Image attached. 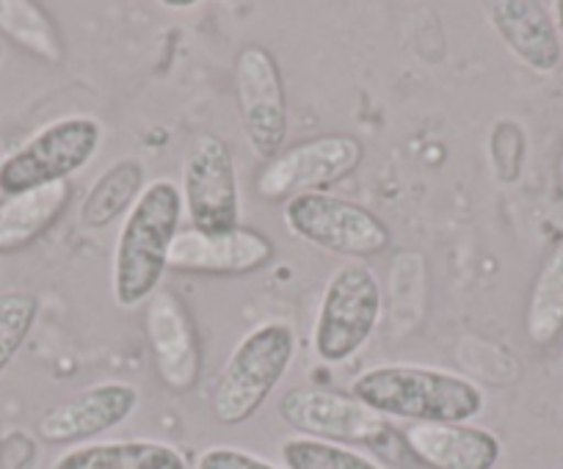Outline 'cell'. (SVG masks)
I'll return each mask as SVG.
<instances>
[{"mask_svg": "<svg viewBox=\"0 0 563 469\" xmlns=\"http://www.w3.org/2000/svg\"><path fill=\"white\" fill-rule=\"evenodd\" d=\"M296 357V334L288 323H260L232 348L216 384L213 417L221 425H241L263 409Z\"/></svg>", "mask_w": 563, "mask_h": 469, "instance_id": "cell-3", "label": "cell"}, {"mask_svg": "<svg viewBox=\"0 0 563 469\" xmlns=\"http://www.w3.org/2000/svg\"><path fill=\"white\" fill-rule=\"evenodd\" d=\"M183 193L166 177L144 186L124 215L113 246V301L122 310L147 304L169 271V252L180 232Z\"/></svg>", "mask_w": 563, "mask_h": 469, "instance_id": "cell-1", "label": "cell"}, {"mask_svg": "<svg viewBox=\"0 0 563 469\" xmlns=\"http://www.w3.org/2000/svg\"><path fill=\"white\" fill-rule=\"evenodd\" d=\"M139 406V390L124 381L91 384L80 395L51 406L36 423V434L47 445H86L95 436L113 431L133 417Z\"/></svg>", "mask_w": 563, "mask_h": 469, "instance_id": "cell-13", "label": "cell"}, {"mask_svg": "<svg viewBox=\"0 0 563 469\" xmlns=\"http://www.w3.org/2000/svg\"><path fill=\"white\" fill-rule=\"evenodd\" d=\"M406 453L426 469H495L503 442L470 423H411L400 431Z\"/></svg>", "mask_w": 563, "mask_h": 469, "instance_id": "cell-14", "label": "cell"}, {"mask_svg": "<svg viewBox=\"0 0 563 469\" xmlns=\"http://www.w3.org/2000/svg\"><path fill=\"white\" fill-rule=\"evenodd\" d=\"M274 260V244L252 226L230 232H177L169 268L199 277H249Z\"/></svg>", "mask_w": 563, "mask_h": 469, "instance_id": "cell-12", "label": "cell"}, {"mask_svg": "<svg viewBox=\"0 0 563 469\" xmlns=\"http://www.w3.org/2000/svg\"><path fill=\"white\" fill-rule=\"evenodd\" d=\"M102 125L91 116H64L0 158V197L69 182L97 155Z\"/></svg>", "mask_w": 563, "mask_h": 469, "instance_id": "cell-6", "label": "cell"}, {"mask_svg": "<svg viewBox=\"0 0 563 469\" xmlns=\"http://www.w3.org/2000/svg\"><path fill=\"white\" fill-rule=\"evenodd\" d=\"M362 158H365L362 142L345 133L307 138L265 160L254 177V188L271 202L294 199L301 193H327V188L354 175Z\"/></svg>", "mask_w": 563, "mask_h": 469, "instance_id": "cell-8", "label": "cell"}, {"mask_svg": "<svg viewBox=\"0 0 563 469\" xmlns=\"http://www.w3.org/2000/svg\"><path fill=\"white\" fill-rule=\"evenodd\" d=\"M144 334L166 390L191 392L202 376V345L186 304L172 290H158L144 304Z\"/></svg>", "mask_w": 563, "mask_h": 469, "instance_id": "cell-11", "label": "cell"}, {"mask_svg": "<svg viewBox=\"0 0 563 469\" xmlns=\"http://www.w3.org/2000/svg\"><path fill=\"white\" fill-rule=\"evenodd\" d=\"M69 202H73L69 182L0 199V255H12L40 241L62 219Z\"/></svg>", "mask_w": 563, "mask_h": 469, "instance_id": "cell-16", "label": "cell"}, {"mask_svg": "<svg viewBox=\"0 0 563 469\" xmlns=\"http://www.w3.org/2000/svg\"><path fill=\"white\" fill-rule=\"evenodd\" d=\"M489 23L503 45L528 69L550 75L561 64V40L552 14L536 0H497L486 7Z\"/></svg>", "mask_w": 563, "mask_h": 469, "instance_id": "cell-15", "label": "cell"}, {"mask_svg": "<svg viewBox=\"0 0 563 469\" xmlns=\"http://www.w3.org/2000/svg\"><path fill=\"white\" fill-rule=\"evenodd\" d=\"M382 321V288L365 263H345L329 277L312 326V350L327 365L354 359Z\"/></svg>", "mask_w": 563, "mask_h": 469, "instance_id": "cell-5", "label": "cell"}, {"mask_svg": "<svg viewBox=\"0 0 563 469\" xmlns=\"http://www.w3.org/2000/svg\"><path fill=\"white\" fill-rule=\"evenodd\" d=\"M40 315V299L25 290L0 295V373L12 365Z\"/></svg>", "mask_w": 563, "mask_h": 469, "instance_id": "cell-22", "label": "cell"}, {"mask_svg": "<svg viewBox=\"0 0 563 469\" xmlns=\"http://www.w3.org/2000/svg\"><path fill=\"white\" fill-rule=\"evenodd\" d=\"M0 34L45 64H62L67 56L62 29L36 0H0Z\"/></svg>", "mask_w": 563, "mask_h": 469, "instance_id": "cell-19", "label": "cell"}, {"mask_svg": "<svg viewBox=\"0 0 563 469\" xmlns=\"http://www.w3.org/2000/svg\"><path fill=\"white\" fill-rule=\"evenodd\" d=\"M141 191H144V166L133 158L117 160L91 182L89 193L80 204V226L102 230V226L113 224L130 213Z\"/></svg>", "mask_w": 563, "mask_h": 469, "instance_id": "cell-18", "label": "cell"}, {"mask_svg": "<svg viewBox=\"0 0 563 469\" xmlns=\"http://www.w3.org/2000/svg\"><path fill=\"white\" fill-rule=\"evenodd\" d=\"M161 7L172 9V12H186V9H188V12H191V9H197L199 3H161Z\"/></svg>", "mask_w": 563, "mask_h": 469, "instance_id": "cell-26", "label": "cell"}, {"mask_svg": "<svg viewBox=\"0 0 563 469\" xmlns=\"http://www.w3.org/2000/svg\"><path fill=\"white\" fill-rule=\"evenodd\" d=\"M561 469H563V467H561Z\"/></svg>", "mask_w": 563, "mask_h": 469, "instance_id": "cell-29", "label": "cell"}, {"mask_svg": "<svg viewBox=\"0 0 563 469\" xmlns=\"http://www.w3.org/2000/svg\"><path fill=\"white\" fill-rule=\"evenodd\" d=\"M183 210L191 230L230 232L241 226V191L232 147L216 133H199L183 160Z\"/></svg>", "mask_w": 563, "mask_h": 469, "instance_id": "cell-9", "label": "cell"}, {"mask_svg": "<svg viewBox=\"0 0 563 469\" xmlns=\"http://www.w3.org/2000/svg\"><path fill=\"white\" fill-rule=\"evenodd\" d=\"M525 153H528V138H525V131L519 127V122H495L489 136V158L497 180L517 182L519 175H522Z\"/></svg>", "mask_w": 563, "mask_h": 469, "instance_id": "cell-23", "label": "cell"}, {"mask_svg": "<svg viewBox=\"0 0 563 469\" xmlns=\"http://www.w3.org/2000/svg\"><path fill=\"white\" fill-rule=\"evenodd\" d=\"M279 417L299 436L332 442V445H362L389 461L404 464L409 456L387 417L367 409L351 392L323 390V387H294L279 398Z\"/></svg>", "mask_w": 563, "mask_h": 469, "instance_id": "cell-4", "label": "cell"}, {"mask_svg": "<svg viewBox=\"0 0 563 469\" xmlns=\"http://www.w3.org/2000/svg\"><path fill=\"white\" fill-rule=\"evenodd\" d=\"M351 395L387 420L470 423L486 406L473 379L429 365H376L351 381Z\"/></svg>", "mask_w": 563, "mask_h": 469, "instance_id": "cell-2", "label": "cell"}, {"mask_svg": "<svg viewBox=\"0 0 563 469\" xmlns=\"http://www.w3.org/2000/svg\"><path fill=\"white\" fill-rule=\"evenodd\" d=\"M36 461V445L23 431H14L0 445V469H31Z\"/></svg>", "mask_w": 563, "mask_h": 469, "instance_id": "cell-25", "label": "cell"}, {"mask_svg": "<svg viewBox=\"0 0 563 469\" xmlns=\"http://www.w3.org/2000/svg\"><path fill=\"white\" fill-rule=\"evenodd\" d=\"M525 332L530 343L541 348L563 334V241L552 246L536 273L525 310Z\"/></svg>", "mask_w": 563, "mask_h": 469, "instance_id": "cell-20", "label": "cell"}, {"mask_svg": "<svg viewBox=\"0 0 563 469\" xmlns=\"http://www.w3.org/2000/svg\"><path fill=\"white\" fill-rule=\"evenodd\" d=\"M552 12H555V23H558L555 29L563 34V0H561V3H555V7H552Z\"/></svg>", "mask_w": 563, "mask_h": 469, "instance_id": "cell-27", "label": "cell"}, {"mask_svg": "<svg viewBox=\"0 0 563 469\" xmlns=\"http://www.w3.org/2000/svg\"><path fill=\"white\" fill-rule=\"evenodd\" d=\"M279 453L285 469H384L365 453L310 436H290L282 442Z\"/></svg>", "mask_w": 563, "mask_h": 469, "instance_id": "cell-21", "label": "cell"}, {"mask_svg": "<svg viewBox=\"0 0 563 469\" xmlns=\"http://www.w3.org/2000/svg\"><path fill=\"white\" fill-rule=\"evenodd\" d=\"M194 469H282V467L254 456V453L241 450V447L213 445L208 447V450L199 453L197 461H194Z\"/></svg>", "mask_w": 563, "mask_h": 469, "instance_id": "cell-24", "label": "cell"}, {"mask_svg": "<svg viewBox=\"0 0 563 469\" xmlns=\"http://www.w3.org/2000/svg\"><path fill=\"white\" fill-rule=\"evenodd\" d=\"M558 175H561V182H563V153H561V160H558Z\"/></svg>", "mask_w": 563, "mask_h": 469, "instance_id": "cell-28", "label": "cell"}, {"mask_svg": "<svg viewBox=\"0 0 563 469\" xmlns=\"http://www.w3.org/2000/svg\"><path fill=\"white\" fill-rule=\"evenodd\" d=\"M241 131L257 158L271 160L288 142V97L282 69L263 45H246L235 58Z\"/></svg>", "mask_w": 563, "mask_h": 469, "instance_id": "cell-10", "label": "cell"}, {"mask_svg": "<svg viewBox=\"0 0 563 469\" xmlns=\"http://www.w3.org/2000/svg\"><path fill=\"white\" fill-rule=\"evenodd\" d=\"M285 226L305 244L354 263L378 257L393 244V232L362 204L334 193H301L285 202Z\"/></svg>", "mask_w": 563, "mask_h": 469, "instance_id": "cell-7", "label": "cell"}, {"mask_svg": "<svg viewBox=\"0 0 563 469\" xmlns=\"http://www.w3.org/2000/svg\"><path fill=\"white\" fill-rule=\"evenodd\" d=\"M51 469H188V461L169 442L113 439L69 447Z\"/></svg>", "mask_w": 563, "mask_h": 469, "instance_id": "cell-17", "label": "cell"}]
</instances>
